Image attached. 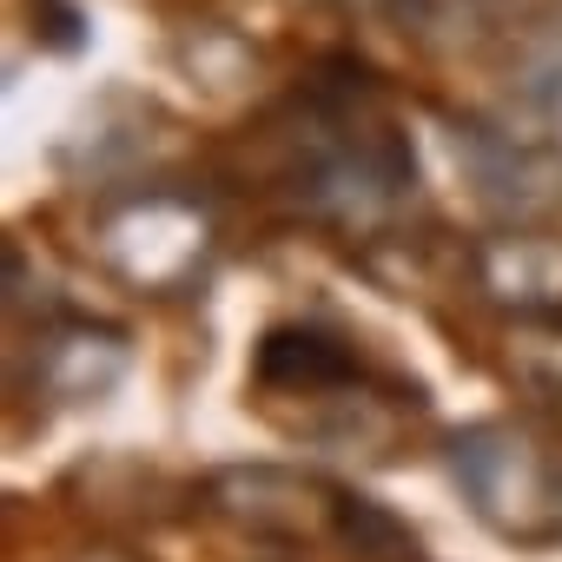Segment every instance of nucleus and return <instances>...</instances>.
I'll use <instances>...</instances> for the list:
<instances>
[{"label":"nucleus","mask_w":562,"mask_h":562,"mask_svg":"<svg viewBox=\"0 0 562 562\" xmlns=\"http://www.w3.org/2000/svg\"><path fill=\"white\" fill-rule=\"evenodd\" d=\"M457 483L470 490V503L496 529L529 536L536 516H555L562 522V490L549 483L542 457L516 430H470V437H457Z\"/></svg>","instance_id":"obj_2"},{"label":"nucleus","mask_w":562,"mask_h":562,"mask_svg":"<svg viewBox=\"0 0 562 562\" xmlns=\"http://www.w3.org/2000/svg\"><path fill=\"white\" fill-rule=\"evenodd\" d=\"M100 562H113V555H100Z\"/></svg>","instance_id":"obj_8"},{"label":"nucleus","mask_w":562,"mask_h":562,"mask_svg":"<svg viewBox=\"0 0 562 562\" xmlns=\"http://www.w3.org/2000/svg\"><path fill=\"white\" fill-rule=\"evenodd\" d=\"M120 371H126V338L120 331H100V325L80 318V325H54L41 338V378L60 397H100Z\"/></svg>","instance_id":"obj_5"},{"label":"nucleus","mask_w":562,"mask_h":562,"mask_svg":"<svg viewBox=\"0 0 562 562\" xmlns=\"http://www.w3.org/2000/svg\"><path fill=\"white\" fill-rule=\"evenodd\" d=\"M483 285L522 312H562V238H536V232H509V238H490L483 258Z\"/></svg>","instance_id":"obj_4"},{"label":"nucleus","mask_w":562,"mask_h":562,"mask_svg":"<svg viewBox=\"0 0 562 562\" xmlns=\"http://www.w3.org/2000/svg\"><path fill=\"white\" fill-rule=\"evenodd\" d=\"M100 258L139 292H179L212 251V218L186 192H133L93 225Z\"/></svg>","instance_id":"obj_1"},{"label":"nucleus","mask_w":562,"mask_h":562,"mask_svg":"<svg viewBox=\"0 0 562 562\" xmlns=\"http://www.w3.org/2000/svg\"><path fill=\"white\" fill-rule=\"evenodd\" d=\"M516 80H522V93H529L549 120H562V21H549V27L529 41Z\"/></svg>","instance_id":"obj_7"},{"label":"nucleus","mask_w":562,"mask_h":562,"mask_svg":"<svg viewBox=\"0 0 562 562\" xmlns=\"http://www.w3.org/2000/svg\"><path fill=\"white\" fill-rule=\"evenodd\" d=\"M364 384V364L345 338L318 325H278L258 345V391L271 397H299V404H351Z\"/></svg>","instance_id":"obj_3"},{"label":"nucleus","mask_w":562,"mask_h":562,"mask_svg":"<svg viewBox=\"0 0 562 562\" xmlns=\"http://www.w3.org/2000/svg\"><path fill=\"white\" fill-rule=\"evenodd\" d=\"M331 522H338V542L358 549L364 562H417V536L371 496H338Z\"/></svg>","instance_id":"obj_6"}]
</instances>
